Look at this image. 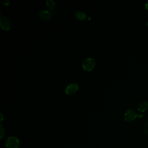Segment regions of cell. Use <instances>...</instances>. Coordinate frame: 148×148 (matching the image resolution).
<instances>
[{
  "label": "cell",
  "instance_id": "cell-11",
  "mask_svg": "<svg viewBox=\"0 0 148 148\" xmlns=\"http://www.w3.org/2000/svg\"><path fill=\"white\" fill-rule=\"evenodd\" d=\"M145 7H146V8L148 10V1L146 2V3H145Z\"/></svg>",
  "mask_w": 148,
  "mask_h": 148
},
{
  "label": "cell",
  "instance_id": "cell-9",
  "mask_svg": "<svg viewBox=\"0 0 148 148\" xmlns=\"http://www.w3.org/2000/svg\"><path fill=\"white\" fill-rule=\"evenodd\" d=\"M75 15H76V17L80 20L84 19L86 17V14H85L84 12H82V11H79V10H77L76 12Z\"/></svg>",
  "mask_w": 148,
  "mask_h": 148
},
{
  "label": "cell",
  "instance_id": "cell-8",
  "mask_svg": "<svg viewBox=\"0 0 148 148\" xmlns=\"http://www.w3.org/2000/svg\"><path fill=\"white\" fill-rule=\"evenodd\" d=\"M46 5L47 6V8L50 10H52L56 6V2L54 1L53 0H47L45 2Z\"/></svg>",
  "mask_w": 148,
  "mask_h": 148
},
{
  "label": "cell",
  "instance_id": "cell-2",
  "mask_svg": "<svg viewBox=\"0 0 148 148\" xmlns=\"http://www.w3.org/2000/svg\"><path fill=\"white\" fill-rule=\"evenodd\" d=\"M19 144L18 139L13 136L8 137L5 142V146L7 148H18Z\"/></svg>",
  "mask_w": 148,
  "mask_h": 148
},
{
  "label": "cell",
  "instance_id": "cell-5",
  "mask_svg": "<svg viewBox=\"0 0 148 148\" xmlns=\"http://www.w3.org/2000/svg\"><path fill=\"white\" fill-rule=\"evenodd\" d=\"M79 88V85L76 83H72L69 84H68L65 89V92L66 94L68 95H71L73 93L75 92L77 89Z\"/></svg>",
  "mask_w": 148,
  "mask_h": 148
},
{
  "label": "cell",
  "instance_id": "cell-12",
  "mask_svg": "<svg viewBox=\"0 0 148 148\" xmlns=\"http://www.w3.org/2000/svg\"><path fill=\"white\" fill-rule=\"evenodd\" d=\"M3 3H5V4H6V5H8L9 3H10V1H3Z\"/></svg>",
  "mask_w": 148,
  "mask_h": 148
},
{
  "label": "cell",
  "instance_id": "cell-13",
  "mask_svg": "<svg viewBox=\"0 0 148 148\" xmlns=\"http://www.w3.org/2000/svg\"><path fill=\"white\" fill-rule=\"evenodd\" d=\"M147 26H148V22L147 23Z\"/></svg>",
  "mask_w": 148,
  "mask_h": 148
},
{
  "label": "cell",
  "instance_id": "cell-10",
  "mask_svg": "<svg viewBox=\"0 0 148 148\" xmlns=\"http://www.w3.org/2000/svg\"><path fill=\"white\" fill-rule=\"evenodd\" d=\"M1 138H2V136H3V133H4V130H3V127L1 125Z\"/></svg>",
  "mask_w": 148,
  "mask_h": 148
},
{
  "label": "cell",
  "instance_id": "cell-1",
  "mask_svg": "<svg viewBox=\"0 0 148 148\" xmlns=\"http://www.w3.org/2000/svg\"><path fill=\"white\" fill-rule=\"evenodd\" d=\"M141 116H142V115L138 114L136 112V111L134 109H132V108H130V109H127L124 114V119L127 121H129V122L132 121L137 117H141Z\"/></svg>",
  "mask_w": 148,
  "mask_h": 148
},
{
  "label": "cell",
  "instance_id": "cell-4",
  "mask_svg": "<svg viewBox=\"0 0 148 148\" xmlns=\"http://www.w3.org/2000/svg\"><path fill=\"white\" fill-rule=\"evenodd\" d=\"M1 25L3 29L8 30L11 26V21L8 17L1 14Z\"/></svg>",
  "mask_w": 148,
  "mask_h": 148
},
{
  "label": "cell",
  "instance_id": "cell-7",
  "mask_svg": "<svg viewBox=\"0 0 148 148\" xmlns=\"http://www.w3.org/2000/svg\"><path fill=\"white\" fill-rule=\"evenodd\" d=\"M148 109V102L147 101H142L140 102L138 106V110L139 112H144Z\"/></svg>",
  "mask_w": 148,
  "mask_h": 148
},
{
  "label": "cell",
  "instance_id": "cell-3",
  "mask_svg": "<svg viewBox=\"0 0 148 148\" xmlns=\"http://www.w3.org/2000/svg\"><path fill=\"white\" fill-rule=\"evenodd\" d=\"M95 62L94 58L91 57L86 58L82 63L83 68L86 71H91L95 66Z\"/></svg>",
  "mask_w": 148,
  "mask_h": 148
},
{
  "label": "cell",
  "instance_id": "cell-6",
  "mask_svg": "<svg viewBox=\"0 0 148 148\" xmlns=\"http://www.w3.org/2000/svg\"><path fill=\"white\" fill-rule=\"evenodd\" d=\"M52 14H53L52 12H50L49 10H42L39 12L38 15L40 18L44 20H47L50 19V18L51 17Z\"/></svg>",
  "mask_w": 148,
  "mask_h": 148
}]
</instances>
